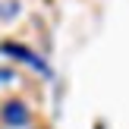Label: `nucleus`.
Here are the masks:
<instances>
[{"label":"nucleus","instance_id":"obj_1","mask_svg":"<svg viewBox=\"0 0 129 129\" xmlns=\"http://www.w3.org/2000/svg\"><path fill=\"white\" fill-rule=\"evenodd\" d=\"M3 54H13V57H19V60H25V63H31V66H38L41 73H47V63H44L38 54H31L25 44H13V41H6V44H3Z\"/></svg>","mask_w":129,"mask_h":129},{"label":"nucleus","instance_id":"obj_3","mask_svg":"<svg viewBox=\"0 0 129 129\" xmlns=\"http://www.w3.org/2000/svg\"><path fill=\"white\" fill-rule=\"evenodd\" d=\"M10 79V69H0V82H6Z\"/></svg>","mask_w":129,"mask_h":129},{"label":"nucleus","instance_id":"obj_2","mask_svg":"<svg viewBox=\"0 0 129 129\" xmlns=\"http://www.w3.org/2000/svg\"><path fill=\"white\" fill-rule=\"evenodd\" d=\"M3 120L10 126H25L28 123V107H25L22 101H6L3 104Z\"/></svg>","mask_w":129,"mask_h":129}]
</instances>
